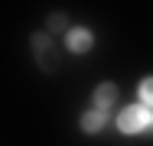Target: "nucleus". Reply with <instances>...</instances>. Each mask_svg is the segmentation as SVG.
<instances>
[{
	"mask_svg": "<svg viewBox=\"0 0 153 146\" xmlns=\"http://www.w3.org/2000/svg\"><path fill=\"white\" fill-rule=\"evenodd\" d=\"M30 46H33V55L39 62V68H42V72H52V68H56V46H52V36H49V32H33Z\"/></svg>",
	"mask_w": 153,
	"mask_h": 146,
	"instance_id": "1",
	"label": "nucleus"
},
{
	"mask_svg": "<svg viewBox=\"0 0 153 146\" xmlns=\"http://www.w3.org/2000/svg\"><path fill=\"white\" fill-rule=\"evenodd\" d=\"M104 123H108L104 111H88V114L82 117V130H85V133H101Z\"/></svg>",
	"mask_w": 153,
	"mask_h": 146,
	"instance_id": "5",
	"label": "nucleus"
},
{
	"mask_svg": "<svg viewBox=\"0 0 153 146\" xmlns=\"http://www.w3.org/2000/svg\"><path fill=\"white\" fill-rule=\"evenodd\" d=\"M143 130L153 133V111H143Z\"/></svg>",
	"mask_w": 153,
	"mask_h": 146,
	"instance_id": "8",
	"label": "nucleus"
},
{
	"mask_svg": "<svg viewBox=\"0 0 153 146\" xmlns=\"http://www.w3.org/2000/svg\"><path fill=\"white\" fill-rule=\"evenodd\" d=\"M65 42H68V49H72V52H88V49H91V32H88V29H68V32H65Z\"/></svg>",
	"mask_w": 153,
	"mask_h": 146,
	"instance_id": "4",
	"label": "nucleus"
},
{
	"mask_svg": "<svg viewBox=\"0 0 153 146\" xmlns=\"http://www.w3.org/2000/svg\"><path fill=\"white\" fill-rule=\"evenodd\" d=\"M117 127H121V133H137V130H143V107H127V111H121Z\"/></svg>",
	"mask_w": 153,
	"mask_h": 146,
	"instance_id": "2",
	"label": "nucleus"
},
{
	"mask_svg": "<svg viewBox=\"0 0 153 146\" xmlns=\"http://www.w3.org/2000/svg\"><path fill=\"white\" fill-rule=\"evenodd\" d=\"M46 26H49V32H65V29H68V16H65V13H52V16L46 20Z\"/></svg>",
	"mask_w": 153,
	"mask_h": 146,
	"instance_id": "6",
	"label": "nucleus"
},
{
	"mask_svg": "<svg viewBox=\"0 0 153 146\" xmlns=\"http://www.w3.org/2000/svg\"><path fill=\"white\" fill-rule=\"evenodd\" d=\"M114 101H117V88L111 81L94 88V111H108V107H114Z\"/></svg>",
	"mask_w": 153,
	"mask_h": 146,
	"instance_id": "3",
	"label": "nucleus"
},
{
	"mask_svg": "<svg viewBox=\"0 0 153 146\" xmlns=\"http://www.w3.org/2000/svg\"><path fill=\"white\" fill-rule=\"evenodd\" d=\"M140 101H143L147 107H153V78H147V81L140 85Z\"/></svg>",
	"mask_w": 153,
	"mask_h": 146,
	"instance_id": "7",
	"label": "nucleus"
}]
</instances>
